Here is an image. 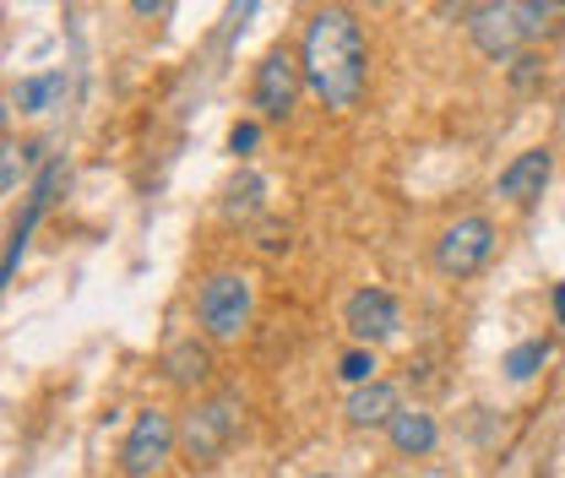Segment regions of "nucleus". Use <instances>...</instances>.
I'll return each instance as SVG.
<instances>
[{
	"mask_svg": "<svg viewBox=\"0 0 565 478\" xmlns=\"http://www.w3.org/2000/svg\"><path fill=\"white\" fill-rule=\"evenodd\" d=\"M299 66H305V87L321 109L349 115L364 98L370 82V50H364V28L343 0H327L305 17L299 33Z\"/></svg>",
	"mask_w": 565,
	"mask_h": 478,
	"instance_id": "nucleus-1",
	"label": "nucleus"
},
{
	"mask_svg": "<svg viewBox=\"0 0 565 478\" xmlns=\"http://www.w3.org/2000/svg\"><path fill=\"white\" fill-rule=\"evenodd\" d=\"M239 413H245L239 392H212L180 413V463L191 474H212L228 457V446L239 435Z\"/></svg>",
	"mask_w": 565,
	"mask_h": 478,
	"instance_id": "nucleus-2",
	"label": "nucleus"
},
{
	"mask_svg": "<svg viewBox=\"0 0 565 478\" xmlns=\"http://www.w3.org/2000/svg\"><path fill=\"white\" fill-rule=\"evenodd\" d=\"M250 310H256V283L245 273L217 267L196 283V332L212 338L217 348H228L250 332Z\"/></svg>",
	"mask_w": 565,
	"mask_h": 478,
	"instance_id": "nucleus-3",
	"label": "nucleus"
},
{
	"mask_svg": "<svg viewBox=\"0 0 565 478\" xmlns=\"http://www.w3.org/2000/svg\"><path fill=\"white\" fill-rule=\"evenodd\" d=\"M494 245H500V234H494L490 217L484 212H462V217H451L435 234V273L451 277V283H468V277H479L494 262Z\"/></svg>",
	"mask_w": 565,
	"mask_h": 478,
	"instance_id": "nucleus-4",
	"label": "nucleus"
},
{
	"mask_svg": "<svg viewBox=\"0 0 565 478\" xmlns=\"http://www.w3.org/2000/svg\"><path fill=\"white\" fill-rule=\"evenodd\" d=\"M169 457H180V418H169V408H141L115 457L120 478H158Z\"/></svg>",
	"mask_w": 565,
	"mask_h": 478,
	"instance_id": "nucleus-5",
	"label": "nucleus"
},
{
	"mask_svg": "<svg viewBox=\"0 0 565 478\" xmlns=\"http://www.w3.org/2000/svg\"><path fill=\"white\" fill-rule=\"evenodd\" d=\"M305 87V66H299V44H273L262 61H256V76H250V104L267 126H282L294 115Z\"/></svg>",
	"mask_w": 565,
	"mask_h": 478,
	"instance_id": "nucleus-6",
	"label": "nucleus"
},
{
	"mask_svg": "<svg viewBox=\"0 0 565 478\" xmlns=\"http://www.w3.org/2000/svg\"><path fill=\"white\" fill-rule=\"evenodd\" d=\"M462 28H468V44H473L484 61H500V66L533 44V39H527V22H522V0H479V6L462 17Z\"/></svg>",
	"mask_w": 565,
	"mask_h": 478,
	"instance_id": "nucleus-7",
	"label": "nucleus"
},
{
	"mask_svg": "<svg viewBox=\"0 0 565 478\" xmlns=\"http://www.w3.org/2000/svg\"><path fill=\"white\" fill-rule=\"evenodd\" d=\"M343 327H349L353 342H370V348H375V342L397 338V327H403V305H397V294L364 283V288H353L349 299H343Z\"/></svg>",
	"mask_w": 565,
	"mask_h": 478,
	"instance_id": "nucleus-8",
	"label": "nucleus"
},
{
	"mask_svg": "<svg viewBox=\"0 0 565 478\" xmlns=\"http://www.w3.org/2000/svg\"><path fill=\"white\" fill-rule=\"evenodd\" d=\"M550 174H555V152H550V147H527V152H516V158L500 169L494 196L511 202L516 212H527V206L550 191Z\"/></svg>",
	"mask_w": 565,
	"mask_h": 478,
	"instance_id": "nucleus-9",
	"label": "nucleus"
},
{
	"mask_svg": "<svg viewBox=\"0 0 565 478\" xmlns=\"http://www.w3.org/2000/svg\"><path fill=\"white\" fill-rule=\"evenodd\" d=\"M61 174H66V163H44V169H39V180H33V191H28V212L11 223L6 262H0V277H6V283L17 277V267H22V256H28V240H33L39 217H44V212H50V202H55V185H61Z\"/></svg>",
	"mask_w": 565,
	"mask_h": 478,
	"instance_id": "nucleus-10",
	"label": "nucleus"
},
{
	"mask_svg": "<svg viewBox=\"0 0 565 478\" xmlns=\"http://www.w3.org/2000/svg\"><path fill=\"white\" fill-rule=\"evenodd\" d=\"M158 370H163V381L169 386H180V392H202L212 386V338H174L163 348V359H158Z\"/></svg>",
	"mask_w": 565,
	"mask_h": 478,
	"instance_id": "nucleus-11",
	"label": "nucleus"
},
{
	"mask_svg": "<svg viewBox=\"0 0 565 478\" xmlns=\"http://www.w3.org/2000/svg\"><path fill=\"white\" fill-rule=\"evenodd\" d=\"M386 446H392V457H435V446H440V424H435V413L424 408H397L392 413V424H386Z\"/></svg>",
	"mask_w": 565,
	"mask_h": 478,
	"instance_id": "nucleus-12",
	"label": "nucleus"
},
{
	"mask_svg": "<svg viewBox=\"0 0 565 478\" xmlns=\"http://www.w3.org/2000/svg\"><path fill=\"white\" fill-rule=\"evenodd\" d=\"M397 408L403 403H397V386L392 381H364V386H353L349 403H343V424L349 429H386Z\"/></svg>",
	"mask_w": 565,
	"mask_h": 478,
	"instance_id": "nucleus-13",
	"label": "nucleus"
},
{
	"mask_svg": "<svg viewBox=\"0 0 565 478\" xmlns=\"http://www.w3.org/2000/svg\"><path fill=\"white\" fill-rule=\"evenodd\" d=\"M61 93H66V71H44V76L17 82V87H11V104H17L22 115H50V109L61 104Z\"/></svg>",
	"mask_w": 565,
	"mask_h": 478,
	"instance_id": "nucleus-14",
	"label": "nucleus"
},
{
	"mask_svg": "<svg viewBox=\"0 0 565 478\" xmlns=\"http://www.w3.org/2000/svg\"><path fill=\"white\" fill-rule=\"evenodd\" d=\"M550 353H555V342H550V338H527V342H516V348L500 359V370H505V381L527 386V381L550 364Z\"/></svg>",
	"mask_w": 565,
	"mask_h": 478,
	"instance_id": "nucleus-15",
	"label": "nucleus"
},
{
	"mask_svg": "<svg viewBox=\"0 0 565 478\" xmlns=\"http://www.w3.org/2000/svg\"><path fill=\"white\" fill-rule=\"evenodd\" d=\"M522 22H527V39H550L565 22V0H522Z\"/></svg>",
	"mask_w": 565,
	"mask_h": 478,
	"instance_id": "nucleus-16",
	"label": "nucleus"
},
{
	"mask_svg": "<svg viewBox=\"0 0 565 478\" xmlns=\"http://www.w3.org/2000/svg\"><path fill=\"white\" fill-rule=\"evenodd\" d=\"M338 375H343L349 386H364V381H375V348H370V342H353L349 353L338 359Z\"/></svg>",
	"mask_w": 565,
	"mask_h": 478,
	"instance_id": "nucleus-17",
	"label": "nucleus"
},
{
	"mask_svg": "<svg viewBox=\"0 0 565 478\" xmlns=\"http://www.w3.org/2000/svg\"><path fill=\"white\" fill-rule=\"evenodd\" d=\"M262 191H267V185H262L256 174H239V180L228 185V217H250V212L262 206Z\"/></svg>",
	"mask_w": 565,
	"mask_h": 478,
	"instance_id": "nucleus-18",
	"label": "nucleus"
},
{
	"mask_svg": "<svg viewBox=\"0 0 565 478\" xmlns=\"http://www.w3.org/2000/svg\"><path fill=\"white\" fill-rule=\"evenodd\" d=\"M539 82H544V55H533V50L511 55V93H533Z\"/></svg>",
	"mask_w": 565,
	"mask_h": 478,
	"instance_id": "nucleus-19",
	"label": "nucleus"
},
{
	"mask_svg": "<svg viewBox=\"0 0 565 478\" xmlns=\"http://www.w3.org/2000/svg\"><path fill=\"white\" fill-rule=\"evenodd\" d=\"M256 141H262V126H256V120H239V126L228 131V152H234V158H245Z\"/></svg>",
	"mask_w": 565,
	"mask_h": 478,
	"instance_id": "nucleus-20",
	"label": "nucleus"
},
{
	"mask_svg": "<svg viewBox=\"0 0 565 478\" xmlns=\"http://www.w3.org/2000/svg\"><path fill=\"white\" fill-rule=\"evenodd\" d=\"M126 6H131L137 22H163V17L174 11V0H126Z\"/></svg>",
	"mask_w": 565,
	"mask_h": 478,
	"instance_id": "nucleus-21",
	"label": "nucleus"
},
{
	"mask_svg": "<svg viewBox=\"0 0 565 478\" xmlns=\"http://www.w3.org/2000/svg\"><path fill=\"white\" fill-rule=\"evenodd\" d=\"M17 152H22V147L6 141V191H17Z\"/></svg>",
	"mask_w": 565,
	"mask_h": 478,
	"instance_id": "nucleus-22",
	"label": "nucleus"
},
{
	"mask_svg": "<svg viewBox=\"0 0 565 478\" xmlns=\"http://www.w3.org/2000/svg\"><path fill=\"white\" fill-rule=\"evenodd\" d=\"M555 321H561V327H565V283H561V288H555Z\"/></svg>",
	"mask_w": 565,
	"mask_h": 478,
	"instance_id": "nucleus-23",
	"label": "nucleus"
},
{
	"mask_svg": "<svg viewBox=\"0 0 565 478\" xmlns=\"http://www.w3.org/2000/svg\"><path fill=\"white\" fill-rule=\"evenodd\" d=\"M310 478H338V474H310Z\"/></svg>",
	"mask_w": 565,
	"mask_h": 478,
	"instance_id": "nucleus-24",
	"label": "nucleus"
}]
</instances>
